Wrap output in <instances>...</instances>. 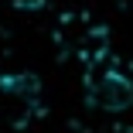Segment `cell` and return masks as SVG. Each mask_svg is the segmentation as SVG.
Masks as SVG:
<instances>
[{
  "label": "cell",
  "mask_w": 133,
  "mask_h": 133,
  "mask_svg": "<svg viewBox=\"0 0 133 133\" xmlns=\"http://www.w3.org/2000/svg\"><path fill=\"white\" fill-rule=\"evenodd\" d=\"M85 96L99 113H126L133 106V78L119 68H102L89 78Z\"/></svg>",
  "instance_id": "obj_1"
},
{
  "label": "cell",
  "mask_w": 133,
  "mask_h": 133,
  "mask_svg": "<svg viewBox=\"0 0 133 133\" xmlns=\"http://www.w3.org/2000/svg\"><path fill=\"white\" fill-rule=\"evenodd\" d=\"M0 92L7 99H14V102L31 106L41 96V82H38L34 72H7V75H0Z\"/></svg>",
  "instance_id": "obj_2"
}]
</instances>
